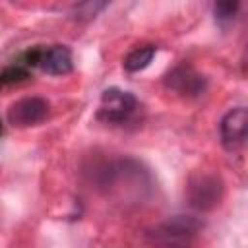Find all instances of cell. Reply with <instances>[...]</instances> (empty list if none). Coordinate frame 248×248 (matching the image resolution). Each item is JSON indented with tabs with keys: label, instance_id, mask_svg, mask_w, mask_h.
I'll use <instances>...</instances> for the list:
<instances>
[{
	"label": "cell",
	"instance_id": "obj_2",
	"mask_svg": "<svg viewBox=\"0 0 248 248\" xmlns=\"http://www.w3.org/2000/svg\"><path fill=\"white\" fill-rule=\"evenodd\" d=\"M19 62L25 68H39L48 76H66L74 70V56L66 45L33 46L21 54Z\"/></svg>",
	"mask_w": 248,
	"mask_h": 248
},
{
	"label": "cell",
	"instance_id": "obj_6",
	"mask_svg": "<svg viewBox=\"0 0 248 248\" xmlns=\"http://www.w3.org/2000/svg\"><path fill=\"white\" fill-rule=\"evenodd\" d=\"M219 138L227 151H240L248 138V110L244 107H234L219 122Z\"/></svg>",
	"mask_w": 248,
	"mask_h": 248
},
{
	"label": "cell",
	"instance_id": "obj_9",
	"mask_svg": "<svg viewBox=\"0 0 248 248\" xmlns=\"http://www.w3.org/2000/svg\"><path fill=\"white\" fill-rule=\"evenodd\" d=\"M238 8H240V2L238 0H223V2H217L213 6L215 19L217 21H231L236 16Z\"/></svg>",
	"mask_w": 248,
	"mask_h": 248
},
{
	"label": "cell",
	"instance_id": "obj_10",
	"mask_svg": "<svg viewBox=\"0 0 248 248\" xmlns=\"http://www.w3.org/2000/svg\"><path fill=\"white\" fill-rule=\"evenodd\" d=\"M103 8H107V2H83V4H78L74 6V16L78 19H91L95 17Z\"/></svg>",
	"mask_w": 248,
	"mask_h": 248
},
{
	"label": "cell",
	"instance_id": "obj_11",
	"mask_svg": "<svg viewBox=\"0 0 248 248\" xmlns=\"http://www.w3.org/2000/svg\"><path fill=\"white\" fill-rule=\"evenodd\" d=\"M0 134H2V122H0Z\"/></svg>",
	"mask_w": 248,
	"mask_h": 248
},
{
	"label": "cell",
	"instance_id": "obj_7",
	"mask_svg": "<svg viewBox=\"0 0 248 248\" xmlns=\"http://www.w3.org/2000/svg\"><path fill=\"white\" fill-rule=\"evenodd\" d=\"M165 85L180 95H188V97H196L200 93L205 91V78L202 74H198L192 66L188 64H180L176 68H172L167 78H165Z\"/></svg>",
	"mask_w": 248,
	"mask_h": 248
},
{
	"label": "cell",
	"instance_id": "obj_8",
	"mask_svg": "<svg viewBox=\"0 0 248 248\" xmlns=\"http://www.w3.org/2000/svg\"><path fill=\"white\" fill-rule=\"evenodd\" d=\"M157 54V46L155 45H141V46H136V48H132L126 56H124V70L126 72H141V70H145L149 64H151V60H153V56Z\"/></svg>",
	"mask_w": 248,
	"mask_h": 248
},
{
	"label": "cell",
	"instance_id": "obj_1",
	"mask_svg": "<svg viewBox=\"0 0 248 248\" xmlns=\"http://www.w3.org/2000/svg\"><path fill=\"white\" fill-rule=\"evenodd\" d=\"M202 221L192 215H174L147 232L149 242L155 248H192Z\"/></svg>",
	"mask_w": 248,
	"mask_h": 248
},
{
	"label": "cell",
	"instance_id": "obj_5",
	"mask_svg": "<svg viewBox=\"0 0 248 248\" xmlns=\"http://www.w3.org/2000/svg\"><path fill=\"white\" fill-rule=\"evenodd\" d=\"M50 112V103L43 97H21L8 107L6 118L16 128H29L37 126L46 120Z\"/></svg>",
	"mask_w": 248,
	"mask_h": 248
},
{
	"label": "cell",
	"instance_id": "obj_4",
	"mask_svg": "<svg viewBox=\"0 0 248 248\" xmlns=\"http://www.w3.org/2000/svg\"><path fill=\"white\" fill-rule=\"evenodd\" d=\"M186 198L194 209L209 211L219 205L223 198V180L211 172L194 174L186 186Z\"/></svg>",
	"mask_w": 248,
	"mask_h": 248
},
{
	"label": "cell",
	"instance_id": "obj_3",
	"mask_svg": "<svg viewBox=\"0 0 248 248\" xmlns=\"http://www.w3.org/2000/svg\"><path fill=\"white\" fill-rule=\"evenodd\" d=\"M138 108L140 101L136 99V95L118 87H108L101 93L97 120L105 124H124L136 114Z\"/></svg>",
	"mask_w": 248,
	"mask_h": 248
}]
</instances>
